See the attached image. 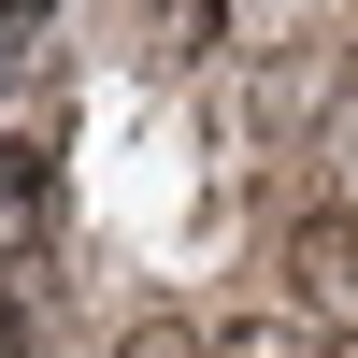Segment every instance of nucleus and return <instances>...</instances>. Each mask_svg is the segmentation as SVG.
<instances>
[{"mask_svg":"<svg viewBox=\"0 0 358 358\" xmlns=\"http://www.w3.org/2000/svg\"><path fill=\"white\" fill-rule=\"evenodd\" d=\"M273 273H287V315H315V330H358V215H287Z\"/></svg>","mask_w":358,"mask_h":358,"instance_id":"f257e3e1","label":"nucleus"},{"mask_svg":"<svg viewBox=\"0 0 358 358\" xmlns=\"http://www.w3.org/2000/svg\"><path fill=\"white\" fill-rule=\"evenodd\" d=\"M201 358H330V330H315V315H287V301H244V315H215V330H201Z\"/></svg>","mask_w":358,"mask_h":358,"instance_id":"f03ea898","label":"nucleus"},{"mask_svg":"<svg viewBox=\"0 0 358 358\" xmlns=\"http://www.w3.org/2000/svg\"><path fill=\"white\" fill-rule=\"evenodd\" d=\"M115 358H201V315L187 301H143L129 330H115Z\"/></svg>","mask_w":358,"mask_h":358,"instance_id":"7ed1b4c3","label":"nucleus"},{"mask_svg":"<svg viewBox=\"0 0 358 358\" xmlns=\"http://www.w3.org/2000/svg\"><path fill=\"white\" fill-rule=\"evenodd\" d=\"M330 358H358V330H330Z\"/></svg>","mask_w":358,"mask_h":358,"instance_id":"20e7f679","label":"nucleus"}]
</instances>
